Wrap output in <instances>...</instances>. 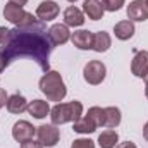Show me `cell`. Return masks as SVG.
Returning <instances> with one entry per match:
<instances>
[{
    "label": "cell",
    "mask_w": 148,
    "mask_h": 148,
    "mask_svg": "<svg viewBox=\"0 0 148 148\" xmlns=\"http://www.w3.org/2000/svg\"><path fill=\"white\" fill-rule=\"evenodd\" d=\"M2 52L5 53V59L9 62L28 57L36 62L41 71H50L48 59L52 52V43L48 40V29L45 23L38 19L31 26H16L14 29H10Z\"/></svg>",
    "instance_id": "1"
},
{
    "label": "cell",
    "mask_w": 148,
    "mask_h": 148,
    "mask_svg": "<svg viewBox=\"0 0 148 148\" xmlns=\"http://www.w3.org/2000/svg\"><path fill=\"white\" fill-rule=\"evenodd\" d=\"M40 90L50 102H62L67 95V88L62 81V76L57 71H47L41 76Z\"/></svg>",
    "instance_id": "2"
},
{
    "label": "cell",
    "mask_w": 148,
    "mask_h": 148,
    "mask_svg": "<svg viewBox=\"0 0 148 148\" xmlns=\"http://www.w3.org/2000/svg\"><path fill=\"white\" fill-rule=\"evenodd\" d=\"M83 115V103L73 100L67 103H57L53 109H50V119L52 124L60 126L66 122H76L79 117Z\"/></svg>",
    "instance_id": "3"
},
{
    "label": "cell",
    "mask_w": 148,
    "mask_h": 148,
    "mask_svg": "<svg viewBox=\"0 0 148 148\" xmlns=\"http://www.w3.org/2000/svg\"><path fill=\"white\" fill-rule=\"evenodd\" d=\"M105 74H107V69L100 60H90L84 66V71H83L84 81L90 83V84H100L105 79Z\"/></svg>",
    "instance_id": "4"
},
{
    "label": "cell",
    "mask_w": 148,
    "mask_h": 148,
    "mask_svg": "<svg viewBox=\"0 0 148 148\" xmlns=\"http://www.w3.org/2000/svg\"><path fill=\"white\" fill-rule=\"evenodd\" d=\"M36 136H38V141L43 147L52 148L59 143L60 133H59L55 124H41L40 127H36Z\"/></svg>",
    "instance_id": "5"
},
{
    "label": "cell",
    "mask_w": 148,
    "mask_h": 148,
    "mask_svg": "<svg viewBox=\"0 0 148 148\" xmlns=\"http://www.w3.org/2000/svg\"><path fill=\"white\" fill-rule=\"evenodd\" d=\"M35 134H36V127L28 121H17L12 127V138L17 143H24L28 140H33Z\"/></svg>",
    "instance_id": "6"
},
{
    "label": "cell",
    "mask_w": 148,
    "mask_h": 148,
    "mask_svg": "<svg viewBox=\"0 0 148 148\" xmlns=\"http://www.w3.org/2000/svg\"><path fill=\"white\" fill-rule=\"evenodd\" d=\"M48 40L52 45H64L71 40L69 26L66 24H52L48 28Z\"/></svg>",
    "instance_id": "7"
},
{
    "label": "cell",
    "mask_w": 148,
    "mask_h": 148,
    "mask_svg": "<svg viewBox=\"0 0 148 148\" xmlns=\"http://www.w3.org/2000/svg\"><path fill=\"white\" fill-rule=\"evenodd\" d=\"M127 17L129 21L143 23L148 19V5L145 0H133L127 5Z\"/></svg>",
    "instance_id": "8"
},
{
    "label": "cell",
    "mask_w": 148,
    "mask_h": 148,
    "mask_svg": "<svg viewBox=\"0 0 148 148\" xmlns=\"http://www.w3.org/2000/svg\"><path fill=\"white\" fill-rule=\"evenodd\" d=\"M59 16V5L53 2V0H45L38 5L36 9V17L40 21L47 23V21H52Z\"/></svg>",
    "instance_id": "9"
},
{
    "label": "cell",
    "mask_w": 148,
    "mask_h": 148,
    "mask_svg": "<svg viewBox=\"0 0 148 148\" xmlns=\"http://www.w3.org/2000/svg\"><path fill=\"white\" fill-rule=\"evenodd\" d=\"M147 71H148V52L147 50L136 52V55L133 57V62H131V73L136 77H143L147 74Z\"/></svg>",
    "instance_id": "10"
},
{
    "label": "cell",
    "mask_w": 148,
    "mask_h": 148,
    "mask_svg": "<svg viewBox=\"0 0 148 148\" xmlns=\"http://www.w3.org/2000/svg\"><path fill=\"white\" fill-rule=\"evenodd\" d=\"M71 40H73V45L79 50H90L93 47V33L88 29L74 31L71 35Z\"/></svg>",
    "instance_id": "11"
},
{
    "label": "cell",
    "mask_w": 148,
    "mask_h": 148,
    "mask_svg": "<svg viewBox=\"0 0 148 148\" xmlns=\"http://www.w3.org/2000/svg\"><path fill=\"white\" fill-rule=\"evenodd\" d=\"M83 10L88 16V19H91V21H100L103 17V12H105L100 0H84L83 2Z\"/></svg>",
    "instance_id": "12"
},
{
    "label": "cell",
    "mask_w": 148,
    "mask_h": 148,
    "mask_svg": "<svg viewBox=\"0 0 148 148\" xmlns=\"http://www.w3.org/2000/svg\"><path fill=\"white\" fill-rule=\"evenodd\" d=\"M64 23L66 26H71V28H77V26H83L84 23V14L77 9V7H67L64 10Z\"/></svg>",
    "instance_id": "13"
},
{
    "label": "cell",
    "mask_w": 148,
    "mask_h": 148,
    "mask_svg": "<svg viewBox=\"0 0 148 148\" xmlns=\"http://www.w3.org/2000/svg\"><path fill=\"white\" fill-rule=\"evenodd\" d=\"M24 14H26V10L23 9V7H19V5H16V3H12V2H9V3H5V7H3V17L9 21V23H12V24H19V21L24 17Z\"/></svg>",
    "instance_id": "14"
},
{
    "label": "cell",
    "mask_w": 148,
    "mask_h": 148,
    "mask_svg": "<svg viewBox=\"0 0 148 148\" xmlns=\"http://www.w3.org/2000/svg\"><path fill=\"white\" fill-rule=\"evenodd\" d=\"M7 110L10 112V114H23L24 110H28V102H26V98L23 97V95H19V93H14V95H10L9 98H7Z\"/></svg>",
    "instance_id": "15"
},
{
    "label": "cell",
    "mask_w": 148,
    "mask_h": 148,
    "mask_svg": "<svg viewBox=\"0 0 148 148\" xmlns=\"http://www.w3.org/2000/svg\"><path fill=\"white\" fill-rule=\"evenodd\" d=\"M28 112L35 119H43L50 114V105L45 100H33V102L28 103Z\"/></svg>",
    "instance_id": "16"
},
{
    "label": "cell",
    "mask_w": 148,
    "mask_h": 148,
    "mask_svg": "<svg viewBox=\"0 0 148 148\" xmlns=\"http://www.w3.org/2000/svg\"><path fill=\"white\" fill-rule=\"evenodd\" d=\"M110 45H112V38L109 33L100 31V33L93 35V47H91V50H95L98 53H103V52H107L110 48Z\"/></svg>",
    "instance_id": "17"
},
{
    "label": "cell",
    "mask_w": 148,
    "mask_h": 148,
    "mask_svg": "<svg viewBox=\"0 0 148 148\" xmlns=\"http://www.w3.org/2000/svg\"><path fill=\"white\" fill-rule=\"evenodd\" d=\"M114 33H115V38H119L122 41L133 38V35H134V24H133V21H121V23H117L114 26Z\"/></svg>",
    "instance_id": "18"
},
{
    "label": "cell",
    "mask_w": 148,
    "mask_h": 148,
    "mask_svg": "<svg viewBox=\"0 0 148 148\" xmlns=\"http://www.w3.org/2000/svg\"><path fill=\"white\" fill-rule=\"evenodd\" d=\"M73 129L76 133H79V134H90V133H95L98 127H97V124H95L88 115H81V117L74 122Z\"/></svg>",
    "instance_id": "19"
},
{
    "label": "cell",
    "mask_w": 148,
    "mask_h": 148,
    "mask_svg": "<svg viewBox=\"0 0 148 148\" xmlns=\"http://www.w3.org/2000/svg\"><path fill=\"white\" fill-rule=\"evenodd\" d=\"M119 143V134L114 129H105L98 136V145L102 148H115Z\"/></svg>",
    "instance_id": "20"
},
{
    "label": "cell",
    "mask_w": 148,
    "mask_h": 148,
    "mask_svg": "<svg viewBox=\"0 0 148 148\" xmlns=\"http://www.w3.org/2000/svg\"><path fill=\"white\" fill-rule=\"evenodd\" d=\"M103 112H105V119H103L105 127L114 129V127H117L121 124V110L117 107H105Z\"/></svg>",
    "instance_id": "21"
},
{
    "label": "cell",
    "mask_w": 148,
    "mask_h": 148,
    "mask_svg": "<svg viewBox=\"0 0 148 148\" xmlns=\"http://www.w3.org/2000/svg\"><path fill=\"white\" fill-rule=\"evenodd\" d=\"M95 124H97V127H100V126H103V119H105V112L102 107H91V109H88V114H86Z\"/></svg>",
    "instance_id": "22"
},
{
    "label": "cell",
    "mask_w": 148,
    "mask_h": 148,
    "mask_svg": "<svg viewBox=\"0 0 148 148\" xmlns=\"http://www.w3.org/2000/svg\"><path fill=\"white\" fill-rule=\"evenodd\" d=\"M122 5H124V0H102V7H103V10H109V12H115V10H119Z\"/></svg>",
    "instance_id": "23"
},
{
    "label": "cell",
    "mask_w": 148,
    "mask_h": 148,
    "mask_svg": "<svg viewBox=\"0 0 148 148\" xmlns=\"http://www.w3.org/2000/svg\"><path fill=\"white\" fill-rule=\"evenodd\" d=\"M71 148H95V143L88 138H79V140H74Z\"/></svg>",
    "instance_id": "24"
},
{
    "label": "cell",
    "mask_w": 148,
    "mask_h": 148,
    "mask_svg": "<svg viewBox=\"0 0 148 148\" xmlns=\"http://www.w3.org/2000/svg\"><path fill=\"white\" fill-rule=\"evenodd\" d=\"M36 21H38V19L35 17V16H33V14H31V12H26V14H24V17L19 21V24H17V26H19V28H24V26H31V24H35Z\"/></svg>",
    "instance_id": "25"
},
{
    "label": "cell",
    "mask_w": 148,
    "mask_h": 148,
    "mask_svg": "<svg viewBox=\"0 0 148 148\" xmlns=\"http://www.w3.org/2000/svg\"><path fill=\"white\" fill-rule=\"evenodd\" d=\"M21 148H43V145L40 141H35V140H28V141L21 143Z\"/></svg>",
    "instance_id": "26"
},
{
    "label": "cell",
    "mask_w": 148,
    "mask_h": 148,
    "mask_svg": "<svg viewBox=\"0 0 148 148\" xmlns=\"http://www.w3.org/2000/svg\"><path fill=\"white\" fill-rule=\"evenodd\" d=\"M9 33H10V29L0 26V45H5V41H7V38H9Z\"/></svg>",
    "instance_id": "27"
},
{
    "label": "cell",
    "mask_w": 148,
    "mask_h": 148,
    "mask_svg": "<svg viewBox=\"0 0 148 148\" xmlns=\"http://www.w3.org/2000/svg\"><path fill=\"white\" fill-rule=\"evenodd\" d=\"M7 66H9V60L5 59V53H3V52L0 50V73H2V71H3V69L7 67Z\"/></svg>",
    "instance_id": "28"
},
{
    "label": "cell",
    "mask_w": 148,
    "mask_h": 148,
    "mask_svg": "<svg viewBox=\"0 0 148 148\" xmlns=\"http://www.w3.org/2000/svg\"><path fill=\"white\" fill-rule=\"evenodd\" d=\"M7 98H9V97H7L5 90H2V88H0V109H2V107L7 103Z\"/></svg>",
    "instance_id": "29"
},
{
    "label": "cell",
    "mask_w": 148,
    "mask_h": 148,
    "mask_svg": "<svg viewBox=\"0 0 148 148\" xmlns=\"http://www.w3.org/2000/svg\"><path fill=\"white\" fill-rule=\"evenodd\" d=\"M115 148H138L133 141H124V143H119Z\"/></svg>",
    "instance_id": "30"
},
{
    "label": "cell",
    "mask_w": 148,
    "mask_h": 148,
    "mask_svg": "<svg viewBox=\"0 0 148 148\" xmlns=\"http://www.w3.org/2000/svg\"><path fill=\"white\" fill-rule=\"evenodd\" d=\"M9 2H12V3H16V5H19V7H23V5H26L28 0H9Z\"/></svg>",
    "instance_id": "31"
},
{
    "label": "cell",
    "mask_w": 148,
    "mask_h": 148,
    "mask_svg": "<svg viewBox=\"0 0 148 148\" xmlns=\"http://www.w3.org/2000/svg\"><path fill=\"white\" fill-rule=\"evenodd\" d=\"M143 138L148 141V122L145 124V127H143Z\"/></svg>",
    "instance_id": "32"
},
{
    "label": "cell",
    "mask_w": 148,
    "mask_h": 148,
    "mask_svg": "<svg viewBox=\"0 0 148 148\" xmlns=\"http://www.w3.org/2000/svg\"><path fill=\"white\" fill-rule=\"evenodd\" d=\"M143 79H145V83H148V71H147V74L143 76Z\"/></svg>",
    "instance_id": "33"
},
{
    "label": "cell",
    "mask_w": 148,
    "mask_h": 148,
    "mask_svg": "<svg viewBox=\"0 0 148 148\" xmlns=\"http://www.w3.org/2000/svg\"><path fill=\"white\" fill-rule=\"evenodd\" d=\"M145 95H147V98H148V83H147V86H145Z\"/></svg>",
    "instance_id": "34"
},
{
    "label": "cell",
    "mask_w": 148,
    "mask_h": 148,
    "mask_svg": "<svg viewBox=\"0 0 148 148\" xmlns=\"http://www.w3.org/2000/svg\"><path fill=\"white\" fill-rule=\"evenodd\" d=\"M67 2H73V3H74V2H77V0H67Z\"/></svg>",
    "instance_id": "35"
},
{
    "label": "cell",
    "mask_w": 148,
    "mask_h": 148,
    "mask_svg": "<svg viewBox=\"0 0 148 148\" xmlns=\"http://www.w3.org/2000/svg\"><path fill=\"white\" fill-rule=\"evenodd\" d=\"M145 2H147V5H148V0H145Z\"/></svg>",
    "instance_id": "36"
}]
</instances>
